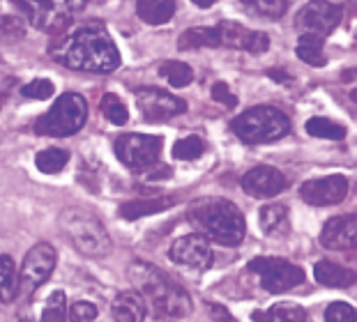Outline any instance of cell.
I'll return each mask as SVG.
<instances>
[{
  "label": "cell",
  "instance_id": "cell-39",
  "mask_svg": "<svg viewBox=\"0 0 357 322\" xmlns=\"http://www.w3.org/2000/svg\"><path fill=\"white\" fill-rule=\"evenodd\" d=\"M210 311H212V316H215V320H219V322H231V316H229V311H226L224 306L210 304Z\"/></svg>",
  "mask_w": 357,
  "mask_h": 322
},
{
  "label": "cell",
  "instance_id": "cell-44",
  "mask_svg": "<svg viewBox=\"0 0 357 322\" xmlns=\"http://www.w3.org/2000/svg\"><path fill=\"white\" fill-rule=\"evenodd\" d=\"M24 322H30V320H24Z\"/></svg>",
  "mask_w": 357,
  "mask_h": 322
},
{
  "label": "cell",
  "instance_id": "cell-14",
  "mask_svg": "<svg viewBox=\"0 0 357 322\" xmlns=\"http://www.w3.org/2000/svg\"><path fill=\"white\" fill-rule=\"evenodd\" d=\"M219 37H222V46H231V49H242L249 53H265L270 49V37L258 30H247L245 26L235 21H222L217 23Z\"/></svg>",
  "mask_w": 357,
  "mask_h": 322
},
{
  "label": "cell",
  "instance_id": "cell-22",
  "mask_svg": "<svg viewBox=\"0 0 357 322\" xmlns=\"http://www.w3.org/2000/svg\"><path fill=\"white\" fill-rule=\"evenodd\" d=\"M203 46H208V49H217V46H222V37H219L217 26L189 28L180 35V40H178L180 51H194V49H203Z\"/></svg>",
  "mask_w": 357,
  "mask_h": 322
},
{
  "label": "cell",
  "instance_id": "cell-38",
  "mask_svg": "<svg viewBox=\"0 0 357 322\" xmlns=\"http://www.w3.org/2000/svg\"><path fill=\"white\" fill-rule=\"evenodd\" d=\"M212 99L224 106H229V109H235V104H238V97L233 95L226 83H215V86H212Z\"/></svg>",
  "mask_w": 357,
  "mask_h": 322
},
{
  "label": "cell",
  "instance_id": "cell-31",
  "mask_svg": "<svg viewBox=\"0 0 357 322\" xmlns=\"http://www.w3.org/2000/svg\"><path fill=\"white\" fill-rule=\"evenodd\" d=\"M102 113L106 115V120H111L113 125H125L129 120V111L127 106L123 104V99L118 95H113V92H106L102 97Z\"/></svg>",
  "mask_w": 357,
  "mask_h": 322
},
{
  "label": "cell",
  "instance_id": "cell-23",
  "mask_svg": "<svg viewBox=\"0 0 357 322\" xmlns=\"http://www.w3.org/2000/svg\"><path fill=\"white\" fill-rule=\"evenodd\" d=\"M171 205H173L171 198H150V201L125 203L123 207H120V217L129 219V221H136V219H141V217H150V214L169 210Z\"/></svg>",
  "mask_w": 357,
  "mask_h": 322
},
{
  "label": "cell",
  "instance_id": "cell-26",
  "mask_svg": "<svg viewBox=\"0 0 357 322\" xmlns=\"http://www.w3.org/2000/svg\"><path fill=\"white\" fill-rule=\"evenodd\" d=\"M19 293L17 265L10 256H0V302L10 304Z\"/></svg>",
  "mask_w": 357,
  "mask_h": 322
},
{
  "label": "cell",
  "instance_id": "cell-8",
  "mask_svg": "<svg viewBox=\"0 0 357 322\" xmlns=\"http://www.w3.org/2000/svg\"><path fill=\"white\" fill-rule=\"evenodd\" d=\"M249 270L261 276L263 288L275 295L286 293L305 281V272L284 258H254L249 263Z\"/></svg>",
  "mask_w": 357,
  "mask_h": 322
},
{
  "label": "cell",
  "instance_id": "cell-10",
  "mask_svg": "<svg viewBox=\"0 0 357 322\" xmlns=\"http://www.w3.org/2000/svg\"><path fill=\"white\" fill-rule=\"evenodd\" d=\"M162 152V138L150 134H123L116 141V155L129 168H150Z\"/></svg>",
  "mask_w": 357,
  "mask_h": 322
},
{
  "label": "cell",
  "instance_id": "cell-7",
  "mask_svg": "<svg viewBox=\"0 0 357 322\" xmlns=\"http://www.w3.org/2000/svg\"><path fill=\"white\" fill-rule=\"evenodd\" d=\"M19 10L28 21L44 33H58L70 26L72 17L83 10L86 3H63V0H21Z\"/></svg>",
  "mask_w": 357,
  "mask_h": 322
},
{
  "label": "cell",
  "instance_id": "cell-35",
  "mask_svg": "<svg viewBox=\"0 0 357 322\" xmlns=\"http://www.w3.org/2000/svg\"><path fill=\"white\" fill-rule=\"evenodd\" d=\"M24 97L28 99H40V102H44V99L53 97V92H56V88H53V83L49 79H35L30 81L28 86H24Z\"/></svg>",
  "mask_w": 357,
  "mask_h": 322
},
{
  "label": "cell",
  "instance_id": "cell-28",
  "mask_svg": "<svg viewBox=\"0 0 357 322\" xmlns=\"http://www.w3.org/2000/svg\"><path fill=\"white\" fill-rule=\"evenodd\" d=\"M67 161H70V155H67L65 150H60V148H47V150L37 152L35 166L40 168L42 173L53 175V173L63 171V168L67 166Z\"/></svg>",
  "mask_w": 357,
  "mask_h": 322
},
{
  "label": "cell",
  "instance_id": "cell-29",
  "mask_svg": "<svg viewBox=\"0 0 357 322\" xmlns=\"http://www.w3.org/2000/svg\"><path fill=\"white\" fill-rule=\"evenodd\" d=\"M307 134L316 138H328V141H341L346 136V127L337 125L328 118H311L307 120Z\"/></svg>",
  "mask_w": 357,
  "mask_h": 322
},
{
  "label": "cell",
  "instance_id": "cell-20",
  "mask_svg": "<svg viewBox=\"0 0 357 322\" xmlns=\"http://www.w3.org/2000/svg\"><path fill=\"white\" fill-rule=\"evenodd\" d=\"M258 219H261L263 233L270 237H286L291 233V217L286 205H265Z\"/></svg>",
  "mask_w": 357,
  "mask_h": 322
},
{
  "label": "cell",
  "instance_id": "cell-1",
  "mask_svg": "<svg viewBox=\"0 0 357 322\" xmlns=\"http://www.w3.org/2000/svg\"><path fill=\"white\" fill-rule=\"evenodd\" d=\"M51 58L74 72L106 74L120 67V51L102 23L74 28L51 44Z\"/></svg>",
  "mask_w": 357,
  "mask_h": 322
},
{
  "label": "cell",
  "instance_id": "cell-33",
  "mask_svg": "<svg viewBox=\"0 0 357 322\" xmlns=\"http://www.w3.org/2000/svg\"><path fill=\"white\" fill-rule=\"evenodd\" d=\"M245 5L261 17L277 19L288 10V0H245Z\"/></svg>",
  "mask_w": 357,
  "mask_h": 322
},
{
  "label": "cell",
  "instance_id": "cell-24",
  "mask_svg": "<svg viewBox=\"0 0 357 322\" xmlns=\"http://www.w3.org/2000/svg\"><path fill=\"white\" fill-rule=\"evenodd\" d=\"M254 322H305L307 313L298 304H277L270 311H254Z\"/></svg>",
  "mask_w": 357,
  "mask_h": 322
},
{
  "label": "cell",
  "instance_id": "cell-17",
  "mask_svg": "<svg viewBox=\"0 0 357 322\" xmlns=\"http://www.w3.org/2000/svg\"><path fill=\"white\" fill-rule=\"evenodd\" d=\"M321 242L325 249H353L357 247V217L355 214H344L334 217L323 226Z\"/></svg>",
  "mask_w": 357,
  "mask_h": 322
},
{
  "label": "cell",
  "instance_id": "cell-25",
  "mask_svg": "<svg viewBox=\"0 0 357 322\" xmlns=\"http://www.w3.org/2000/svg\"><path fill=\"white\" fill-rule=\"evenodd\" d=\"M295 53L302 63H307L311 67H323L325 65V51H323V37L318 35H309L305 33L298 40V46H295Z\"/></svg>",
  "mask_w": 357,
  "mask_h": 322
},
{
  "label": "cell",
  "instance_id": "cell-16",
  "mask_svg": "<svg viewBox=\"0 0 357 322\" xmlns=\"http://www.w3.org/2000/svg\"><path fill=\"white\" fill-rule=\"evenodd\" d=\"M242 189L254 198H272L286 189V178L272 166H256L242 175Z\"/></svg>",
  "mask_w": 357,
  "mask_h": 322
},
{
  "label": "cell",
  "instance_id": "cell-13",
  "mask_svg": "<svg viewBox=\"0 0 357 322\" xmlns=\"http://www.w3.org/2000/svg\"><path fill=\"white\" fill-rule=\"evenodd\" d=\"M341 14H344L341 5L325 3V0L309 3L305 10L298 14V28H305L309 35L325 37V35H330L332 30L339 26Z\"/></svg>",
  "mask_w": 357,
  "mask_h": 322
},
{
  "label": "cell",
  "instance_id": "cell-21",
  "mask_svg": "<svg viewBox=\"0 0 357 322\" xmlns=\"http://www.w3.org/2000/svg\"><path fill=\"white\" fill-rule=\"evenodd\" d=\"M136 14L148 26H162L176 14V3L173 0H139L136 3Z\"/></svg>",
  "mask_w": 357,
  "mask_h": 322
},
{
  "label": "cell",
  "instance_id": "cell-5",
  "mask_svg": "<svg viewBox=\"0 0 357 322\" xmlns=\"http://www.w3.org/2000/svg\"><path fill=\"white\" fill-rule=\"evenodd\" d=\"M233 134L240 138L242 143L249 145H261V143H272L279 141L288 134L291 122L279 109L272 106H254L240 113L238 118L231 122Z\"/></svg>",
  "mask_w": 357,
  "mask_h": 322
},
{
  "label": "cell",
  "instance_id": "cell-42",
  "mask_svg": "<svg viewBox=\"0 0 357 322\" xmlns=\"http://www.w3.org/2000/svg\"><path fill=\"white\" fill-rule=\"evenodd\" d=\"M270 76H272V79H275V81H286V79H288V76H286L284 72H275V69H272V72H270Z\"/></svg>",
  "mask_w": 357,
  "mask_h": 322
},
{
  "label": "cell",
  "instance_id": "cell-43",
  "mask_svg": "<svg viewBox=\"0 0 357 322\" xmlns=\"http://www.w3.org/2000/svg\"><path fill=\"white\" fill-rule=\"evenodd\" d=\"M351 97H353V102H355V104H357V90H355V92H353V95H351Z\"/></svg>",
  "mask_w": 357,
  "mask_h": 322
},
{
  "label": "cell",
  "instance_id": "cell-9",
  "mask_svg": "<svg viewBox=\"0 0 357 322\" xmlns=\"http://www.w3.org/2000/svg\"><path fill=\"white\" fill-rule=\"evenodd\" d=\"M56 249L47 242L35 244L33 249L26 253L24 265H21V276H19V295L30 297L44 281L49 279L53 267H56Z\"/></svg>",
  "mask_w": 357,
  "mask_h": 322
},
{
  "label": "cell",
  "instance_id": "cell-2",
  "mask_svg": "<svg viewBox=\"0 0 357 322\" xmlns=\"http://www.w3.org/2000/svg\"><path fill=\"white\" fill-rule=\"evenodd\" d=\"M129 279L134 281L136 293L143 297V302H148L153 316L159 320L185 318L194 311L192 297L187 290L155 265L136 260L129 267Z\"/></svg>",
  "mask_w": 357,
  "mask_h": 322
},
{
  "label": "cell",
  "instance_id": "cell-36",
  "mask_svg": "<svg viewBox=\"0 0 357 322\" xmlns=\"http://www.w3.org/2000/svg\"><path fill=\"white\" fill-rule=\"evenodd\" d=\"M24 37V21L14 17L0 19V40L5 42H19Z\"/></svg>",
  "mask_w": 357,
  "mask_h": 322
},
{
  "label": "cell",
  "instance_id": "cell-32",
  "mask_svg": "<svg viewBox=\"0 0 357 322\" xmlns=\"http://www.w3.org/2000/svg\"><path fill=\"white\" fill-rule=\"evenodd\" d=\"M67 313H65V293L63 290H56V293L49 295V302L42 311V320L40 322H65Z\"/></svg>",
  "mask_w": 357,
  "mask_h": 322
},
{
  "label": "cell",
  "instance_id": "cell-12",
  "mask_svg": "<svg viewBox=\"0 0 357 322\" xmlns=\"http://www.w3.org/2000/svg\"><path fill=\"white\" fill-rule=\"evenodd\" d=\"M171 260L176 265L189 267V270H208L212 265V247L203 235H185L173 242L169 251Z\"/></svg>",
  "mask_w": 357,
  "mask_h": 322
},
{
  "label": "cell",
  "instance_id": "cell-30",
  "mask_svg": "<svg viewBox=\"0 0 357 322\" xmlns=\"http://www.w3.org/2000/svg\"><path fill=\"white\" fill-rule=\"evenodd\" d=\"M205 152V143L199 136H185L173 145V157L180 161H194Z\"/></svg>",
  "mask_w": 357,
  "mask_h": 322
},
{
  "label": "cell",
  "instance_id": "cell-6",
  "mask_svg": "<svg viewBox=\"0 0 357 322\" xmlns=\"http://www.w3.org/2000/svg\"><path fill=\"white\" fill-rule=\"evenodd\" d=\"M88 104L77 92H65L56 99V104L35 122V134L65 138L77 134L86 125Z\"/></svg>",
  "mask_w": 357,
  "mask_h": 322
},
{
  "label": "cell",
  "instance_id": "cell-37",
  "mask_svg": "<svg viewBox=\"0 0 357 322\" xmlns=\"http://www.w3.org/2000/svg\"><path fill=\"white\" fill-rule=\"evenodd\" d=\"M97 318V306L90 302H74L67 313L70 322H95Z\"/></svg>",
  "mask_w": 357,
  "mask_h": 322
},
{
  "label": "cell",
  "instance_id": "cell-34",
  "mask_svg": "<svg viewBox=\"0 0 357 322\" xmlns=\"http://www.w3.org/2000/svg\"><path fill=\"white\" fill-rule=\"evenodd\" d=\"M325 322H357V309L346 302H334L325 309Z\"/></svg>",
  "mask_w": 357,
  "mask_h": 322
},
{
  "label": "cell",
  "instance_id": "cell-27",
  "mask_svg": "<svg viewBox=\"0 0 357 322\" xmlns=\"http://www.w3.org/2000/svg\"><path fill=\"white\" fill-rule=\"evenodd\" d=\"M159 74H162L173 88H187L194 79L192 67L180 63V60H166V63L159 67Z\"/></svg>",
  "mask_w": 357,
  "mask_h": 322
},
{
  "label": "cell",
  "instance_id": "cell-40",
  "mask_svg": "<svg viewBox=\"0 0 357 322\" xmlns=\"http://www.w3.org/2000/svg\"><path fill=\"white\" fill-rule=\"evenodd\" d=\"M164 180V178H171V168L169 166H162V168H157V173H148V180Z\"/></svg>",
  "mask_w": 357,
  "mask_h": 322
},
{
  "label": "cell",
  "instance_id": "cell-3",
  "mask_svg": "<svg viewBox=\"0 0 357 322\" xmlns=\"http://www.w3.org/2000/svg\"><path fill=\"white\" fill-rule=\"evenodd\" d=\"M192 224L203 230L205 240H212L224 247H238L245 240L247 224L242 212L224 198H203L189 210Z\"/></svg>",
  "mask_w": 357,
  "mask_h": 322
},
{
  "label": "cell",
  "instance_id": "cell-11",
  "mask_svg": "<svg viewBox=\"0 0 357 322\" xmlns=\"http://www.w3.org/2000/svg\"><path fill=\"white\" fill-rule=\"evenodd\" d=\"M136 104L148 122H164L187 111V104L180 97L159 88H139L136 90Z\"/></svg>",
  "mask_w": 357,
  "mask_h": 322
},
{
  "label": "cell",
  "instance_id": "cell-19",
  "mask_svg": "<svg viewBox=\"0 0 357 322\" xmlns=\"http://www.w3.org/2000/svg\"><path fill=\"white\" fill-rule=\"evenodd\" d=\"M314 276L316 281L325 288H351L357 283V274L353 270H346L337 263H330V260H321L314 267Z\"/></svg>",
  "mask_w": 357,
  "mask_h": 322
},
{
  "label": "cell",
  "instance_id": "cell-15",
  "mask_svg": "<svg viewBox=\"0 0 357 322\" xmlns=\"http://www.w3.org/2000/svg\"><path fill=\"white\" fill-rule=\"evenodd\" d=\"M348 194V180L344 175H330V178L305 182L300 189V196L309 205H337Z\"/></svg>",
  "mask_w": 357,
  "mask_h": 322
},
{
  "label": "cell",
  "instance_id": "cell-18",
  "mask_svg": "<svg viewBox=\"0 0 357 322\" xmlns=\"http://www.w3.org/2000/svg\"><path fill=\"white\" fill-rule=\"evenodd\" d=\"M111 313L116 322H143L146 320V302L136 290H125L113 299Z\"/></svg>",
  "mask_w": 357,
  "mask_h": 322
},
{
  "label": "cell",
  "instance_id": "cell-41",
  "mask_svg": "<svg viewBox=\"0 0 357 322\" xmlns=\"http://www.w3.org/2000/svg\"><path fill=\"white\" fill-rule=\"evenodd\" d=\"M194 5H199L201 10H208V7L215 5V0H194Z\"/></svg>",
  "mask_w": 357,
  "mask_h": 322
},
{
  "label": "cell",
  "instance_id": "cell-4",
  "mask_svg": "<svg viewBox=\"0 0 357 322\" xmlns=\"http://www.w3.org/2000/svg\"><path fill=\"white\" fill-rule=\"evenodd\" d=\"M60 228L67 240L74 244V249H79L83 256L104 258L113 249V242L102 221L81 207H67L60 214Z\"/></svg>",
  "mask_w": 357,
  "mask_h": 322
}]
</instances>
